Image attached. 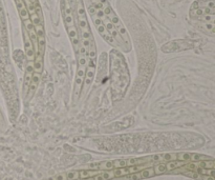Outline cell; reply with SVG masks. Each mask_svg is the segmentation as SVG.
<instances>
[{"label": "cell", "instance_id": "1", "mask_svg": "<svg viewBox=\"0 0 215 180\" xmlns=\"http://www.w3.org/2000/svg\"><path fill=\"white\" fill-rule=\"evenodd\" d=\"M74 9L76 26H77L78 34H79L80 43L84 46L87 53L90 49V44L95 42V39L92 36L89 22H88V19H87L86 10H85L83 0H74Z\"/></svg>", "mask_w": 215, "mask_h": 180}, {"label": "cell", "instance_id": "2", "mask_svg": "<svg viewBox=\"0 0 215 180\" xmlns=\"http://www.w3.org/2000/svg\"><path fill=\"white\" fill-rule=\"evenodd\" d=\"M74 0H61L60 8H61V15L64 23L65 30L69 37V40L72 42L74 47V52L77 53L78 47L80 44L79 34H78L77 26H76V18H74Z\"/></svg>", "mask_w": 215, "mask_h": 180}, {"label": "cell", "instance_id": "3", "mask_svg": "<svg viewBox=\"0 0 215 180\" xmlns=\"http://www.w3.org/2000/svg\"><path fill=\"white\" fill-rule=\"evenodd\" d=\"M78 57L77 73H76V79H74V100L76 101L79 97L80 93L82 91V84L84 82L85 75H86L87 67V55L85 47L80 43L78 51L76 53Z\"/></svg>", "mask_w": 215, "mask_h": 180}, {"label": "cell", "instance_id": "4", "mask_svg": "<svg viewBox=\"0 0 215 180\" xmlns=\"http://www.w3.org/2000/svg\"><path fill=\"white\" fill-rule=\"evenodd\" d=\"M99 3H100L101 8H102L103 12L107 16V18L110 20V22L112 23L113 26L117 28V30L119 31L120 35L122 36V38L124 39V41L129 47H131V43H130V38H129V35L127 33V30L125 28L124 24L122 23V21L120 20V18L118 17V15L115 14V12L113 11V9L111 8L109 1L108 0H98Z\"/></svg>", "mask_w": 215, "mask_h": 180}, {"label": "cell", "instance_id": "5", "mask_svg": "<svg viewBox=\"0 0 215 180\" xmlns=\"http://www.w3.org/2000/svg\"><path fill=\"white\" fill-rule=\"evenodd\" d=\"M87 10H88V12H89L90 18H91L92 22H93V24H95L96 28H97V31L99 32V34H100L101 36H102V38L104 39L106 42H108L109 44H111V45L119 46L118 42L115 41V39L113 38V37L111 36L109 33H108V31L106 30V28L104 26V24L102 23L101 19L99 18V16L97 15V12H96L95 6L92 5V3L90 2V1H88V4H87Z\"/></svg>", "mask_w": 215, "mask_h": 180}, {"label": "cell", "instance_id": "6", "mask_svg": "<svg viewBox=\"0 0 215 180\" xmlns=\"http://www.w3.org/2000/svg\"><path fill=\"white\" fill-rule=\"evenodd\" d=\"M87 55V67H86V75L84 79V86L88 88L91 84L92 80L95 78L96 73V65H97V49L96 43L90 44L89 51L86 53Z\"/></svg>", "mask_w": 215, "mask_h": 180}, {"label": "cell", "instance_id": "7", "mask_svg": "<svg viewBox=\"0 0 215 180\" xmlns=\"http://www.w3.org/2000/svg\"><path fill=\"white\" fill-rule=\"evenodd\" d=\"M23 41H24V50H25V54L27 57L28 62L34 61V56H35V53H34V43L32 41L31 37L27 34V32L25 30H23Z\"/></svg>", "mask_w": 215, "mask_h": 180}, {"label": "cell", "instance_id": "8", "mask_svg": "<svg viewBox=\"0 0 215 180\" xmlns=\"http://www.w3.org/2000/svg\"><path fill=\"white\" fill-rule=\"evenodd\" d=\"M204 15L215 16V8H191L190 10V16L193 19Z\"/></svg>", "mask_w": 215, "mask_h": 180}, {"label": "cell", "instance_id": "9", "mask_svg": "<svg viewBox=\"0 0 215 180\" xmlns=\"http://www.w3.org/2000/svg\"><path fill=\"white\" fill-rule=\"evenodd\" d=\"M39 82H40V74L34 72L33 76H32L31 83H30V88H28L27 94H26V95H28L27 101L30 100V99L33 97L34 94H35V92H36L37 88H38V85H39Z\"/></svg>", "mask_w": 215, "mask_h": 180}, {"label": "cell", "instance_id": "10", "mask_svg": "<svg viewBox=\"0 0 215 180\" xmlns=\"http://www.w3.org/2000/svg\"><path fill=\"white\" fill-rule=\"evenodd\" d=\"M192 8H215V0H197Z\"/></svg>", "mask_w": 215, "mask_h": 180}, {"label": "cell", "instance_id": "11", "mask_svg": "<svg viewBox=\"0 0 215 180\" xmlns=\"http://www.w3.org/2000/svg\"><path fill=\"white\" fill-rule=\"evenodd\" d=\"M33 67H34V72L38 73V74H41L42 69H43L42 55H40V54L37 55V57L34 59V61H33Z\"/></svg>", "mask_w": 215, "mask_h": 180}, {"label": "cell", "instance_id": "12", "mask_svg": "<svg viewBox=\"0 0 215 180\" xmlns=\"http://www.w3.org/2000/svg\"><path fill=\"white\" fill-rule=\"evenodd\" d=\"M90 167H97L98 170H112L113 169V162L112 161H104L99 164H91Z\"/></svg>", "mask_w": 215, "mask_h": 180}, {"label": "cell", "instance_id": "13", "mask_svg": "<svg viewBox=\"0 0 215 180\" xmlns=\"http://www.w3.org/2000/svg\"><path fill=\"white\" fill-rule=\"evenodd\" d=\"M99 172L96 171V172H92V171H82V172H79V178H82L85 179L87 177H93V176L98 175Z\"/></svg>", "mask_w": 215, "mask_h": 180}, {"label": "cell", "instance_id": "14", "mask_svg": "<svg viewBox=\"0 0 215 180\" xmlns=\"http://www.w3.org/2000/svg\"><path fill=\"white\" fill-rule=\"evenodd\" d=\"M140 174H141L142 178H148L155 175L153 167H149V169H146V170H142V172H140Z\"/></svg>", "mask_w": 215, "mask_h": 180}, {"label": "cell", "instance_id": "15", "mask_svg": "<svg viewBox=\"0 0 215 180\" xmlns=\"http://www.w3.org/2000/svg\"><path fill=\"white\" fill-rule=\"evenodd\" d=\"M162 160H166V161H174V160H177V155H175V154L159 155V161H162Z\"/></svg>", "mask_w": 215, "mask_h": 180}, {"label": "cell", "instance_id": "16", "mask_svg": "<svg viewBox=\"0 0 215 180\" xmlns=\"http://www.w3.org/2000/svg\"><path fill=\"white\" fill-rule=\"evenodd\" d=\"M167 171L166 169V163H159V164H157L155 167H154V174H163V173H165Z\"/></svg>", "mask_w": 215, "mask_h": 180}, {"label": "cell", "instance_id": "17", "mask_svg": "<svg viewBox=\"0 0 215 180\" xmlns=\"http://www.w3.org/2000/svg\"><path fill=\"white\" fill-rule=\"evenodd\" d=\"M79 178V172L72 171V172L66 173V180H76Z\"/></svg>", "mask_w": 215, "mask_h": 180}, {"label": "cell", "instance_id": "18", "mask_svg": "<svg viewBox=\"0 0 215 180\" xmlns=\"http://www.w3.org/2000/svg\"><path fill=\"white\" fill-rule=\"evenodd\" d=\"M190 159H191V154H188V153H181L177 155V160H181V161H189Z\"/></svg>", "mask_w": 215, "mask_h": 180}, {"label": "cell", "instance_id": "19", "mask_svg": "<svg viewBox=\"0 0 215 180\" xmlns=\"http://www.w3.org/2000/svg\"><path fill=\"white\" fill-rule=\"evenodd\" d=\"M112 162H113V167H115V169L127 167V160H115V161Z\"/></svg>", "mask_w": 215, "mask_h": 180}, {"label": "cell", "instance_id": "20", "mask_svg": "<svg viewBox=\"0 0 215 180\" xmlns=\"http://www.w3.org/2000/svg\"><path fill=\"white\" fill-rule=\"evenodd\" d=\"M102 175V178L103 180H107V179H111V178L115 177V172L113 171H108V172H105V173H102L101 174Z\"/></svg>", "mask_w": 215, "mask_h": 180}, {"label": "cell", "instance_id": "21", "mask_svg": "<svg viewBox=\"0 0 215 180\" xmlns=\"http://www.w3.org/2000/svg\"><path fill=\"white\" fill-rule=\"evenodd\" d=\"M202 159H209V157L207 156H202V155L198 154H191V161H200Z\"/></svg>", "mask_w": 215, "mask_h": 180}, {"label": "cell", "instance_id": "22", "mask_svg": "<svg viewBox=\"0 0 215 180\" xmlns=\"http://www.w3.org/2000/svg\"><path fill=\"white\" fill-rule=\"evenodd\" d=\"M212 167L215 169V161H212Z\"/></svg>", "mask_w": 215, "mask_h": 180}, {"label": "cell", "instance_id": "23", "mask_svg": "<svg viewBox=\"0 0 215 180\" xmlns=\"http://www.w3.org/2000/svg\"><path fill=\"white\" fill-rule=\"evenodd\" d=\"M0 128H1V126H0Z\"/></svg>", "mask_w": 215, "mask_h": 180}]
</instances>
